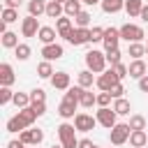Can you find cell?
<instances>
[{"mask_svg":"<svg viewBox=\"0 0 148 148\" xmlns=\"http://www.w3.org/2000/svg\"><path fill=\"white\" fill-rule=\"evenodd\" d=\"M35 120H37V113H35L30 106L18 109V113L7 120V132H12V134H14V132H23V130H28Z\"/></svg>","mask_w":148,"mask_h":148,"instance_id":"obj_1","label":"cell"},{"mask_svg":"<svg viewBox=\"0 0 148 148\" xmlns=\"http://www.w3.org/2000/svg\"><path fill=\"white\" fill-rule=\"evenodd\" d=\"M79 95H81V86H74V88H69L65 92V97H62V102L58 106L60 118H74V111L79 106Z\"/></svg>","mask_w":148,"mask_h":148,"instance_id":"obj_2","label":"cell"},{"mask_svg":"<svg viewBox=\"0 0 148 148\" xmlns=\"http://www.w3.org/2000/svg\"><path fill=\"white\" fill-rule=\"evenodd\" d=\"M86 67L92 72V74H102L104 72V67H106V53H102V51H88L86 53Z\"/></svg>","mask_w":148,"mask_h":148,"instance_id":"obj_3","label":"cell"},{"mask_svg":"<svg viewBox=\"0 0 148 148\" xmlns=\"http://www.w3.org/2000/svg\"><path fill=\"white\" fill-rule=\"evenodd\" d=\"M76 127L69 125V123H62L58 127V136H60V143L62 148H79V139H76Z\"/></svg>","mask_w":148,"mask_h":148,"instance_id":"obj_4","label":"cell"},{"mask_svg":"<svg viewBox=\"0 0 148 148\" xmlns=\"http://www.w3.org/2000/svg\"><path fill=\"white\" fill-rule=\"evenodd\" d=\"M146 35H143V28L141 25H134V23H125L123 28H120V39H127L130 44H134V42H141Z\"/></svg>","mask_w":148,"mask_h":148,"instance_id":"obj_5","label":"cell"},{"mask_svg":"<svg viewBox=\"0 0 148 148\" xmlns=\"http://www.w3.org/2000/svg\"><path fill=\"white\" fill-rule=\"evenodd\" d=\"M130 134H132L130 125H125V123H118L116 127H111V134H109V139H111V143H113V146H123L125 141H130Z\"/></svg>","mask_w":148,"mask_h":148,"instance_id":"obj_6","label":"cell"},{"mask_svg":"<svg viewBox=\"0 0 148 148\" xmlns=\"http://www.w3.org/2000/svg\"><path fill=\"white\" fill-rule=\"evenodd\" d=\"M116 83H120V79L116 76V72L113 69H106V72H102L99 76H97V81H95V86L102 90V92H109Z\"/></svg>","mask_w":148,"mask_h":148,"instance_id":"obj_7","label":"cell"},{"mask_svg":"<svg viewBox=\"0 0 148 148\" xmlns=\"http://www.w3.org/2000/svg\"><path fill=\"white\" fill-rule=\"evenodd\" d=\"M69 44H74V46H81V44H88L90 42V30L88 28H72V32L65 37Z\"/></svg>","mask_w":148,"mask_h":148,"instance_id":"obj_8","label":"cell"},{"mask_svg":"<svg viewBox=\"0 0 148 148\" xmlns=\"http://www.w3.org/2000/svg\"><path fill=\"white\" fill-rule=\"evenodd\" d=\"M116 116H118V113H116L113 109L102 106V109L97 111V116H95V118H97V123H99V125H104L106 130H111V127H116V125H118V123H116Z\"/></svg>","mask_w":148,"mask_h":148,"instance_id":"obj_9","label":"cell"},{"mask_svg":"<svg viewBox=\"0 0 148 148\" xmlns=\"http://www.w3.org/2000/svg\"><path fill=\"white\" fill-rule=\"evenodd\" d=\"M95 125H97V118H92L90 113H76L74 116V127L79 132H90Z\"/></svg>","mask_w":148,"mask_h":148,"instance_id":"obj_10","label":"cell"},{"mask_svg":"<svg viewBox=\"0 0 148 148\" xmlns=\"http://www.w3.org/2000/svg\"><path fill=\"white\" fill-rule=\"evenodd\" d=\"M102 42H104V51H113V49H118V42H120V28H106Z\"/></svg>","mask_w":148,"mask_h":148,"instance_id":"obj_11","label":"cell"},{"mask_svg":"<svg viewBox=\"0 0 148 148\" xmlns=\"http://www.w3.org/2000/svg\"><path fill=\"white\" fill-rule=\"evenodd\" d=\"M39 28H42V25H39L37 18L30 16V14H28V16L23 18V23H21V32H23V37H37V35H39Z\"/></svg>","mask_w":148,"mask_h":148,"instance_id":"obj_12","label":"cell"},{"mask_svg":"<svg viewBox=\"0 0 148 148\" xmlns=\"http://www.w3.org/2000/svg\"><path fill=\"white\" fill-rule=\"evenodd\" d=\"M42 139H44L42 130H23L21 132V141L25 146H37V143H42Z\"/></svg>","mask_w":148,"mask_h":148,"instance_id":"obj_13","label":"cell"},{"mask_svg":"<svg viewBox=\"0 0 148 148\" xmlns=\"http://www.w3.org/2000/svg\"><path fill=\"white\" fill-rule=\"evenodd\" d=\"M127 69H130V76H132V79H136V81H139V79H143V76L148 74V65H146L143 60H132Z\"/></svg>","mask_w":148,"mask_h":148,"instance_id":"obj_14","label":"cell"},{"mask_svg":"<svg viewBox=\"0 0 148 148\" xmlns=\"http://www.w3.org/2000/svg\"><path fill=\"white\" fill-rule=\"evenodd\" d=\"M14 69H12V65L9 62H2L0 65V86H5V88H9L12 83H14Z\"/></svg>","mask_w":148,"mask_h":148,"instance_id":"obj_15","label":"cell"},{"mask_svg":"<svg viewBox=\"0 0 148 148\" xmlns=\"http://www.w3.org/2000/svg\"><path fill=\"white\" fill-rule=\"evenodd\" d=\"M51 86L56 90H69V74L67 72H56L51 76Z\"/></svg>","mask_w":148,"mask_h":148,"instance_id":"obj_16","label":"cell"},{"mask_svg":"<svg viewBox=\"0 0 148 148\" xmlns=\"http://www.w3.org/2000/svg\"><path fill=\"white\" fill-rule=\"evenodd\" d=\"M46 16L58 21L60 16H65V5H60L58 0H49L46 2Z\"/></svg>","mask_w":148,"mask_h":148,"instance_id":"obj_17","label":"cell"},{"mask_svg":"<svg viewBox=\"0 0 148 148\" xmlns=\"http://www.w3.org/2000/svg\"><path fill=\"white\" fill-rule=\"evenodd\" d=\"M42 56H44V60H58V58H62V46L60 44H46L44 49H42Z\"/></svg>","mask_w":148,"mask_h":148,"instance_id":"obj_18","label":"cell"},{"mask_svg":"<svg viewBox=\"0 0 148 148\" xmlns=\"http://www.w3.org/2000/svg\"><path fill=\"white\" fill-rule=\"evenodd\" d=\"M37 39H39L44 46H46V44H56V30H53L51 25H42V28H39Z\"/></svg>","mask_w":148,"mask_h":148,"instance_id":"obj_19","label":"cell"},{"mask_svg":"<svg viewBox=\"0 0 148 148\" xmlns=\"http://www.w3.org/2000/svg\"><path fill=\"white\" fill-rule=\"evenodd\" d=\"M92 104H97V95H92L88 88H81V95H79V106L90 109Z\"/></svg>","mask_w":148,"mask_h":148,"instance_id":"obj_20","label":"cell"},{"mask_svg":"<svg viewBox=\"0 0 148 148\" xmlns=\"http://www.w3.org/2000/svg\"><path fill=\"white\" fill-rule=\"evenodd\" d=\"M130 143H132L134 148H143V146L148 143V134H146L143 130H132V134H130Z\"/></svg>","mask_w":148,"mask_h":148,"instance_id":"obj_21","label":"cell"},{"mask_svg":"<svg viewBox=\"0 0 148 148\" xmlns=\"http://www.w3.org/2000/svg\"><path fill=\"white\" fill-rule=\"evenodd\" d=\"M125 9V0H102V12L104 14H116Z\"/></svg>","mask_w":148,"mask_h":148,"instance_id":"obj_22","label":"cell"},{"mask_svg":"<svg viewBox=\"0 0 148 148\" xmlns=\"http://www.w3.org/2000/svg\"><path fill=\"white\" fill-rule=\"evenodd\" d=\"M56 30H58L60 37H67V35L72 32V18H69V16H60V18L56 21Z\"/></svg>","mask_w":148,"mask_h":148,"instance_id":"obj_23","label":"cell"},{"mask_svg":"<svg viewBox=\"0 0 148 148\" xmlns=\"http://www.w3.org/2000/svg\"><path fill=\"white\" fill-rule=\"evenodd\" d=\"M28 12H30V16L39 18L42 14H46V2L44 0H30L28 2Z\"/></svg>","mask_w":148,"mask_h":148,"instance_id":"obj_24","label":"cell"},{"mask_svg":"<svg viewBox=\"0 0 148 148\" xmlns=\"http://www.w3.org/2000/svg\"><path fill=\"white\" fill-rule=\"evenodd\" d=\"M127 56H132V60H141V56H146V44H141V42H134V44H130V49H127Z\"/></svg>","mask_w":148,"mask_h":148,"instance_id":"obj_25","label":"cell"},{"mask_svg":"<svg viewBox=\"0 0 148 148\" xmlns=\"http://www.w3.org/2000/svg\"><path fill=\"white\" fill-rule=\"evenodd\" d=\"M76 79H79V86H81V88H92V83L97 81V79L92 76V72H90V69L79 72V76H76Z\"/></svg>","mask_w":148,"mask_h":148,"instance_id":"obj_26","label":"cell"},{"mask_svg":"<svg viewBox=\"0 0 148 148\" xmlns=\"http://www.w3.org/2000/svg\"><path fill=\"white\" fill-rule=\"evenodd\" d=\"M143 9V0H125V12L130 16H139Z\"/></svg>","mask_w":148,"mask_h":148,"instance_id":"obj_27","label":"cell"},{"mask_svg":"<svg viewBox=\"0 0 148 148\" xmlns=\"http://www.w3.org/2000/svg\"><path fill=\"white\" fill-rule=\"evenodd\" d=\"M56 72H53V67H51V62L49 60H42L39 65H37V76L39 79H51Z\"/></svg>","mask_w":148,"mask_h":148,"instance_id":"obj_28","label":"cell"},{"mask_svg":"<svg viewBox=\"0 0 148 148\" xmlns=\"http://www.w3.org/2000/svg\"><path fill=\"white\" fill-rule=\"evenodd\" d=\"M130 109H132V106H130V99H125V97H120V99L113 102V111H116L118 116H127Z\"/></svg>","mask_w":148,"mask_h":148,"instance_id":"obj_29","label":"cell"},{"mask_svg":"<svg viewBox=\"0 0 148 148\" xmlns=\"http://www.w3.org/2000/svg\"><path fill=\"white\" fill-rule=\"evenodd\" d=\"M79 12H83V9H81V0H69V2L65 5V16L74 18Z\"/></svg>","mask_w":148,"mask_h":148,"instance_id":"obj_30","label":"cell"},{"mask_svg":"<svg viewBox=\"0 0 148 148\" xmlns=\"http://www.w3.org/2000/svg\"><path fill=\"white\" fill-rule=\"evenodd\" d=\"M2 46H5V49H16V46H18V35L7 30V32L2 35Z\"/></svg>","mask_w":148,"mask_h":148,"instance_id":"obj_31","label":"cell"},{"mask_svg":"<svg viewBox=\"0 0 148 148\" xmlns=\"http://www.w3.org/2000/svg\"><path fill=\"white\" fill-rule=\"evenodd\" d=\"M12 102L16 104V109H25V106H30V95L28 92H14Z\"/></svg>","mask_w":148,"mask_h":148,"instance_id":"obj_32","label":"cell"},{"mask_svg":"<svg viewBox=\"0 0 148 148\" xmlns=\"http://www.w3.org/2000/svg\"><path fill=\"white\" fill-rule=\"evenodd\" d=\"M130 130H146V118L143 116H139V113H134V116H130Z\"/></svg>","mask_w":148,"mask_h":148,"instance_id":"obj_33","label":"cell"},{"mask_svg":"<svg viewBox=\"0 0 148 148\" xmlns=\"http://www.w3.org/2000/svg\"><path fill=\"white\" fill-rule=\"evenodd\" d=\"M90 18H92V16H90V14L86 12V9H83V12H79V14L74 16V21H76V28H88Z\"/></svg>","mask_w":148,"mask_h":148,"instance_id":"obj_34","label":"cell"},{"mask_svg":"<svg viewBox=\"0 0 148 148\" xmlns=\"http://www.w3.org/2000/svg\"><path fill=\"white\" fill-rule=\"evenodd\" d=\"M14 21H18V12L5 7V9H2V23H14Z\"/></svg>","mask_w":148,"mask_h":148,"instance_id":"obj_35","label":"cell"},{"mask_svg":"<svg viewBox=\"0 0 148 148\" xmlns=\"http://www.w3.org/2000/svg\"><path fill=\"white\" fill-rule=\"evenodd\" d=\"M14 53H16L18 60H28V58H30V46H28V44H18V46L14 49Z\"/></svg>","mask_w":148,"mask_h":148,"instance_id":"obj_36","label":"cell"},{"mask_svg":"<svg viewBox=\"0 0 148 148\" xmlns=\"http://www.w3.org/2000/svg\"><path fill=\"white\" fill-rule=\"evenodd\" d=\"M14 99V92L9 90V88H5V86H0V104L5 106V104H9Z\"/></svg>","mask_w":148,"mask_h":148,"instance_id":"obj_37","label":"cell"},{"mask_svg":"<svg viewBox=\"0 0 148 148\" xmlns=\"http://www.w3.org/2000/svg\"><path fill=\"white\" fill-rule=\"evenodd\" d=\"M104 30H106V28L92 25V30H90V42H102V39H104Z\"/></svg>","mask_w":148,"mask_h":148,"instance_id":"obj_38","label":"cell"},{"mask_svg":"<svg viewBox=\"0 0 148 148\" xmlns=\"http://www.w3.org/2000/svg\"><path fill=\"white\" fill-rule=\"evenodd\" d=\"M120 56H123V53H120V49L106 51V62H111V67H113V65H118V62H120Z\"/></svg>","mask_w":148,"mask_h":148,"instance_id":"obj_39","label":"cell"},{"mask_svg":"<svg viewBox=\"0 0 148 148\" xmlns=\"http://www.w3.org/2000/svg\"><path fill=\"white\" fill-rule=\"evenodd\" d=\"M32 102H46V92L42 90V88H35L32 92H30V104Z\"/></svg>","mask_w":148,"mask_h":148,"instance_id":"obj_40","label":"cell"},{"mask_svg":"<svg viewBox=\"0 0 148 148\" xmlns=\"http://www.w3.org/2000/svg\"><path fill=\"white\" fill-rule=\"evenodd\" d=\"M111 69L116 72V76H118V79H125V76L130 74V69H127V65H123V62H118V65H113Z\"/></svg>","mask_w":148,"mask_h":148,"instance_id":"obj_41","label":"cell"},{"mask_svg":"<svg viewBox=\"0 0 148 148\" xmlns=\"http://www.w3.org/2000/svg\"><path fill=\"white\" fill-rule=\"evenodd\" d=\"M111 99H113L111 92H99V95H97V106H99V109H102V106H109Z\"/></svg>","mask_w":148,"mask_h":148,"instance_id":"obj_42","label":"cell"},{"mask_svg":"<svg viewBox=\"0 0 148 148\" xmlns=\"http://www.w3.org/2000/svg\"><path fill=\"white\" fill-rule=\"evenodd\" d=\"M30 109H32V111L37 113V118H39V116H44V113H46V102H32V104H30Z\"/></svg>","mask_w":148,"mask_h":148,"instance_id":"obj_43","label":"cell"},{"mask_svg":"<svg viewBox=\"0 0 148 148\" xmlns=\"http://www.w3.org/2000/svg\"><path fill=\"white\" fill-rule=\"evenodd\" d=\"M109 92H111V97H113V99H120V97H123V92H125V88H123V83H116Z\"/></svg>","mask_w":148,"mask_h":148,"instance_id":"obj_44","label":"cell"},{"mask_svg":"<svg viewBox=\"0 0 148 148\" xmlns=\"http://www.w3.org/2000/svg\"><path fill=\"white\" fill-rule=\"evenodd\" d=\"M139 90H141V92H148V74H146L143 79H139Z\"/></svg>","mask_w":148,"mask_h":148,"instance_id":"obj_45","label":"cell"},{"mask_svg":"<svg viewBox=\"0 0 148 148\" xmlns=\"http://www.w3.org/2000/svg\"><path fill=\"white\" fill-rule=\"evenodd\" d=\"M21 2H23V0H5V7H9V9H18Z\"/></svg>","mask_w":148,"mask_h":148,"instance_id":"obj_46","label":"cell"},{"mask_svg":"<svg viewBox=\"0 0 148 148\" xmlns=\"http://www.w3.org/2000/svg\"><path fill=\"white\" fill-rule=\"evenodd\" d=\"M7 148H25V143H23L21 139H18V141L14 139V141H9V143H7Z\"/></svg>","mask_w":148,"mask_h":148,"instance_id":"obj_47","label":"cell"},{"mask_svg":"<svg viewBox=\"0 0 148 148\" xmlns=\"http://www.w3.org/2000/svg\"><path fill=\"white\" fill-rule=\"evenodd\" d=\"M92 146H95V143H92L90 139H81V141H79V148H92Z\"/></svg>","mask_w":148,"mask_h":148,"instance_id":"obj_48","label":"cell"},{"mask_svg":"<svg viewBox=\"0 0 148 148\" xmlns=\"http://www.w3.org/2000/svg\"><path fill=\"white\" fill-rule=\"evenodd\" d=\"M139 16H141V21H143V23H148V5H143V9H141V14H139Z\"/></svg>","mask_w":148,"mask_h":148,"instance_id":"obj_49","label":"cell"},{"mask_svg":"<svg viewBox=\"0 0 148 148\" xmlns=\"http://www.w3.org/2000/svg\"><path fill=\"white\" fill-rule=\"evenodd\" d=\"M81 2H83V5H90V7H92V5H102V0H81Z\"/></svg>","mask_w":148,"mask_h":148,"instance_id":"obj_50","label":"cell"},{"mask_svg":"<svg viewBox=\"0 0 148 148\" xmlns=\"http://www.w3.org/2000/svg\"><path fill=\"white\" fill-rule=\"evenodd\" d=\"M58 2H60V5H67V2H69V0H58Z\"/></svg>","mask_w":148,"mask_h":148,"instance_id":"obj_51","label":"cell"},{"mask_svg":"<svg viewBox=\"0 0 148 148\" xmlns=\"http://www.w3.org/2000/svg\"><path fill=\"white\" fill-rule=\"evenodd\" d=\"M51 148H62V146H51Z\"/></svg>","mask_w":148,"mask_h":148,"instance_id":"obj_52","label":"cell"},{"mask_svg":"<svg viewBox=\"0 0 148 148\" xmlns=\"http://www.w3.org/2000/svg\"><path fill=\"white\" fill-rule=\"evenodd\" d=\"M146 53H148V42H146Z\"/></svg>","mask_w":148,"mask_h":148,"instance_id":"obj_53","label":"cell"},{"mask_svg":"<svg viewBox=\"0 0 148 148\" xmlns=\"http://www.w3.org/2000/svg\"><path fill=\"white\" fill-rule=\"evenodd\" d=\"M92 148H99V146H92Z\"/></svg>","mask_w":148,"mask_h":148,"instance_id":"obj_54","label":"cell"},{"mask_svg":"<svg viewBox=\"0 0 148 148\" xmlns=\"http://www.w3.org/2000/svg\"><path fill=\"white\" fill-rule=\"evenodd\" d=\"M143 148H146V146H143Z\"/></svg>","mask_w":148,"mask_h":148,"instance_id":"obj_55","label":"cell"}]
</instances>
